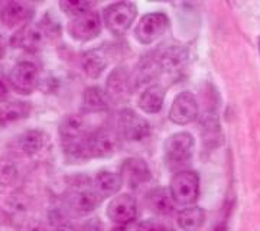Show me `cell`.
<instances>
[{
    "label": "cell",
    "instance_id": "obj_1",
    "mask_svg": "<svg viewBox=\"0 0 260 231\" xmlns=\"http://www.w3.org/2000/svg\"><path fill=\"white\" fill-rule=\"evenodd\" d=\"M172 201L182 207H191L200 195V176L192 171H181L174 175L169 185Z\"/></svg>",
    "mask_w": 260,
    "mask_h": 231
},
{
    "label": "cell",
    "instance_id": "obj_2",
    "mask_svg": "<svg viewBox=\"0 0 260 231\" xmlns=\"http://www.w3.org/2000/svg\"><path fill=\"white\" fill-rule=\"evenodd\" d=\"M138 15L136 5L132 2H119L107 6L103 12V23L113 35H124Z\"/></svg>",
    "mask_w": 260,
    "mask_h": 231
},
{
    "label": "cell",
    "instance_id": "obj_3",
    "mask_svg": "<svg viewBox=\"0 0 260 231\" xmlns=\"http://www.w3.org/2000/svg\"><path fill=\"white\" fill-rule=\"evenodd\" d=\"M194 153V139L186 131H179L169 136L165 142V157L168 163L182 167L188 163Z\"/></svg>",
    "mask_w": 260,
    "mask_h": 231
},
{
    "label": "cell",
    "instance_id": "obj_4",
    "mask_svg": "<svg viewBox=\"0 0 260 231\" xmlns=\"http://www.w3.org/2000/svg\"><path fill=\"white\" fill-rule=\"evenodd\" d=\"M168 26H169V20L165 13L160 12L148 13L139 20L138 26L135 29V35L140 44L148 45L162 37L167 32Z\"/></svg>",
    "mask_w": 260,
    "mask_h": 231
},
{
    "label": "cell",
    "instance_id": "obj_5",
    "mask_svg": "<svg viewBox=\"0 0 260 231\" xmlns=\"http://www.w3.org/2000/svg\"><path fill=\"white\" fill-rule=\"evenodd\" d=\"M102 19L97 12L88 10L83 15L71 18L68 23V34L77 41H90L100 35L102 32Z\"/></svg>",
    "mask_w": 260,
    "mask_h": 231
},
{
    "label": "cell",
    "instance_id": "obj_6",
    "mask_svg": "<svg viewBox=\"0 0 260 231\" xmlns=\"http://www.w3.org/2000/svg\"><path fill=\"white\" fill-rule=\"evenodd\" d=\"M10 85L20 94H30L37 88L39 73L37 65L30 61H19L13 65L9 74Z\"/></svg>",
    "mask_w": 260,
    "mask_h": 231
},
{
    "label": "cell",
    "instance_id": "obj_7",
    "mask_svg": "<svg viewBox=\"0 0 260 231\" xmlns=\"http://www.w3.org/2000/svg\"><path fill=\"white\" fill-rule=\"evenodd\" d=\"M119 131L123 138L130 142H138L145 139L150 131L149 123L136 111L126 109L119 117Z\"/></svg>",
    "mask_w": 260,
    "mask_h": 231
},
{
    "label": "cell",
    "instance_id": "obj_8",
    "mask_svg": "<svg viewBox=\"0 0 260 231\" xmlns=\"http://www.w3.org/2000/svg\"><path fill=\"white\" fill-rule=\"evenodd\" d=\"M107 215L117 225L135 222L138 217V203L129 194H120L114 196L107 207Z\"/></svg>",
    "mask_w": 260,
    "mask_h": 231
},
{
    "label": "cell",
    "instance_id": "obj_9",
    "mask_svg": "<svg viewBox=\"0 0 260 231\" xmlns=\"http://www.w3.org/2000/svg\"><path fill=\"white\" fill-rule=\"evenodd\" d=\"M198 116V103L194 94L182 91L175 97L169 110V119L175 124H189Z\"/></svg>",
    "mask_w": 260,
    "mask_h": 231
},
{
    "label": "cell",
    "instance_id": "obj_10",
    "mask_svg": "<svg viewBox=\"0 0 260 231\" xmlns=\"http://www.w3.org/2000/svg\"><path fill=\"white\" fill-rule=\"evenodd\" d=\"M117 149V138L110 130L100 129L87 136L88 157L110 156Z\"/></svg>",
    "mask_w": 260,
    "mask_h": 231
},
{
    "label": "cell",
    "instance_id": "obj_11",
    "mask_svg": "<svg viewBox=\"0 0 260 231\" xmlns=\"http://www.w3.org/2000/svg\"><path fill=\"white\" fill-rule=\"evenodd\" d=\"M121 181L126 182L130 188H139L143 184H146L150 179V171L148 163L138 157H132L124 160L121 167Z\"/></svg>",
    "mask_w": 260,
    "mask_h": 231
},
{
    "label": "cell",
    "instance_id": "obj_12",
    "mask_svg": "<svg viewBox=\"0 0 260 231\" xmlns=\"http://www.w3.org/2000/svg\"><path fill=\"white\" fill-rule=\"evenodd\" d=\"M102 203V198L97 195L93 188L88 189H75L68 196V207L77 214H88L94 211Z\"/></svg>",
    "mask_w": 260,
    "mask_h": 231
},
{
    "label": "cell",
    "instance_id": "obj_13",
    "mask_svg": "<svg viewBox=\"0 0 260 231\" xmlns=\"http://www.w3.org/2000/svg\"><path fill=\"white\" fill-rule=\"evenodd\" d=\"M121 184L123 181H121L120 174H116L112 171H102L94 176L91 188L103 200V198L116 195V192L120 189Z\"/></svg>",
    "mask_w": 260,
    "mask_h": 231
},
{
    "label": "cell",
    "instance_id": "obj_14",
    "mask_svg": "<svg viewBox=\"0 0 260 231\" xmlns=\"http://www.w3.org/2000/svg\"><path fill=\"white\" fill-rule=\"evenodd\" d=\"M0 18L3 20V23L9 28H16L23 23L28 22L30 18V10L26 5H22L18 2H12L8 3L0 13Z\"/></svg>",
    "mask_w": 260,
    "mask_h": 231
},
{
    "label": "cell",
    "instance_id": "obj_15",
    "mask_svg": "<svg viewBox=\"0 0 260 231\" xmlns=\"http://www.w3.org/2000/svg\"><path fill=\"white\" fill-rule=\"evenodd\" d=\"M164 98H165L164 88L160 85H150L140 94L138 104L145 113L153 114V113L160 111L164 106Z\"/></svg>",
    "mask_w": 260,
    "mask_h": 231
},
{
    "label": "cell",
    "instance_id": "obj_16",
    "mask_svg": "<svg viewBox=\"0 0 260 231\" xmlns=\"http://www.w3.org/2000/svg\"><path fill=\"white\" fill-rule=\"evenodd\" d=\"M178 225L184 231H197L203 227L205 221V213L200 207H185L177 217Z\"/></svg>",
    "mask_w": 260,
    "mask_h": 231
},
{
    "label": "cell",
    "instance_id": "obj_17",
    "mask_svg": "<svg viewBox=\"0 0 260 231\" xmlns=\"http://www.w3.org/2000/svg\"><path fill=\"white\" fill-rule=\"evenodd\" d=\"M84 106L90 111H104L109 107V95L99 87H90L84 92Z\"/></svg>",
    "mask_w": 260,
    "mask_h": 231
},
{
    "label": "cell",
    "instance_id": "obj_18",
    "mask_svg": "<svg viewBox=\"0 0 260 231\" xmlns=\"http://www.w3.org/2000/svg\"><path fill=\"white\" fill-rule=\"evenodd\" d=\"M44 143H45V136L39 130H29L26 133H23L19 139V146L28 155L38 153L41 149L44 148Z\"/></svg>",
    "mask_w": 260,
    "mask_h": 231
},
{
    "label": "cell",
    "instance_id": "obj_19",
    "mask_svg": "<svg viewBox=\"0 0 260 231\" xmlns=\"http://www.w3.org/2000/svg\"><path fill=\"white\" fill-rule=\"evenodd\" d=\"M19 45L25 48H38L42 45L45 39V32L39 26H25L18 35Z\"/></svg>",
    "mask_w": 260,
    "mask_h": 231
},
{
    "label": "cell",
    "instance_id": "obj_20",
    "mask_svg": "<svg viewBox=\"0 0 260 231\" xmlns=\"http://www.w3.org/2000/svg\"><path fill=\"white\" fill-rule=\"evenodd\" d=\"M172 198L164 189H155L149 194V205L158 214H168L172 211Z\"/></svg>",
    "mask_w": 260,
    "mask_h": 231
},
{
    "label": "cell",
    "instance_id": "obj_21",
    "mask_svg": "<svg viewBox=\"0 0 260 231\" xmlns=\"http://www.w3.org/2000/svg\"><path fill=\"white\" fill-rule=\"evenodd\" d=\"M106 67V61H103V56H100L97 52H87L83 58V68L85 74L91 78H97L102 74L103 70Z\"/></svg>",
    "mask_w": 260,
    "mask_h": 231
},
{
    "label": "cell",
    "instance_id": "obj_22",
    "mask_svg": "<svg viewBox=\"0 0 260 231\" xmlns=\"http://www.w3.org/2000/svg\"><path fill=\"white\" fill-rule=\"evenodd\" d=\"M0 113L5 121L15 120L19 117H25L29 113V107L26 103H10V104L0 106Z\"/></svg>",
    "mask_w": 260,
    "mask_h": 231
},
{
    "label": "cell",
    "instance_id": "obj_23",
    "mask_svg": "<svg viewBox=\"0 0 260 231\" xmlns=\"http://www.w3.org/2000/svg\"><path fill=\"white\" fill-rule=\"evenodd\" d=\"M59 6L71 18L83 15L88 10H93V3H90V2H61Z\"/></svg>",
    "mask_w": 260,
    "mask_h": 231
},
{
    "label": "cell",
    "instance_id": "obj_24",
    "mask_svg": "<svg viewBox=\"0 0 260 231\" xmlns=\"http://www.w3.org/2000/svg\"><path fill=\"white\" fill-rule=\"evenodd\" d=\"M18 176V169L15 163L8 159L0 160V182L3 185H10Z\"/></svg>",
    "mask_w": 260,
    "mask_h": 231
},
{
    "label": "cell",
    "instance_id": "obj_25",
    "mask_svg": "<svg viewBox=\"0 0 260 231\" xmlns=\"http://www.w3.org/2000/svg\"><path fill=\"white\" fill-rule=\"evenodd\" d=\"M112 231H140V225L139 224H135V222H130V224L117 225Z\"/></svg>",
    "mask_w": 260,
    "mask_h": 231
},
{
    "label": "cell",
    "instance_id": "obj_26",
    "mask_svg": "<svg viewBox=\"0 0 260 231\" xmlns=\"http://www.w3.org/2000/svg\"><path fill=\"white\" fill-rule=\"evenodd\" d=\"M83 231H100L99 222H88L83 228Z\"/></svg>",
    "mask_w": 260,
    "mask_h": 231
},
{
    "label": "cell",
    "instance_id": "obj_27",
    "mask_svg": "<svg viewBox=\"0 0 260 231\" xmlns=\"http://www.w3.org/2000/svg\"><path fill=\"white\" fill-rule=\"evenodd\" d=\"M6 94H8V90H6V84H5V81H3V78L0 77V98L6 97Z\"/></svg>",
    "mask_w": 260,
    "mask_h": 231
},
{
    "label": "cell",
    "instance_id": "obj_28",
    "mask_svg": "<svg viewBox=\"0 0 260 231\" xmlns=\"http://www.w3.org/2000/svg\"><path fill=\"white\" fill-rule=\"evenodd\" d=\"M56 231H74V228H71V227H59Z\"/></svg>",
    "mask_w": 260,
    "mask_h": 231
},
{
    "label": "cell",
    "instance_id": "obj_29",
    "mask_svg": "<svg viewBox=\"0 0 260 231\" xmlns=\"http://www.w3.org/2000/svg\"><path fill=\"white\" fill-rule=\"evenodd\" d=\"M3 124H5V119H3V116H2V113H0V129H2Z\"/></svg>",
    "mask_w": 260,
    "mask_h": 231
},
{
    "label": "cell",
    "instance_id": "obj_30",
    "mask_svg": "<svg viewBox=\"0 0 260 231\" xmlns=\"http://www.w3.org/2000/svg\"><path fill=\"white\" fill-rule=\"evenodd\" d=\"M259 48H260V42H259Z\"/></svg>",
    "mask_w": 260,
    "mask_h": 231
}]
</instances>
